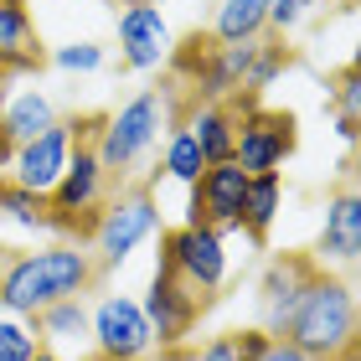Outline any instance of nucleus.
Returning a JSON list of instances; mask_svg holds the SVG:
<instances>
[{
    "label": "nucleus",
    "instance_id": "obj_1",
    "mask_svg": "<svg viewBox=\"0 0 361 361\" xmlns=\"http://www.w3.org/2000/svg\"><path fill=\"white\" fill-rule=\"evenodd\" d=\"M109 284V274L98 269V258L88 248H73V243H57V248L42 253H11V264L0 269V310L11 315H42L47 305L62 300H83Z\"/></svg>",
    "mask_w": 361,
    "mask_h": 361
},
{
    "label": "nucleus",
    "instance_id": "obj_2",
    "mask_svg": "<svg viewBox=\"0 0 361 361\" xmlns=\"http://www.w3.org/2000/svg\"><path fill=\"white\" fill-rule=\"evenodd\" d=\"M279 341H289L294 351H305L310 361H336L346 346H356V300L351 284L336 274H315L310 289L300 294V305L289 310Z\"/></svg>",
    "mask_w": 361,
    "mask_h": 361
},
{
    "label": "nucleus",
    "instance_id": "obj_3",
    "mask_svg": "<svg viewBox=\"0 0 361 361\" xmlns=\"http://www.w3.org/2000/svg\"><path fill=\"white\" fill-rule=\"evenodd\" d=\"M160 124H166V93H160V88L135 93L119 114L104 119V135H98V166H104L109 186L135 180V166L145 160V150L160 140Z\"/></svg>",
    "mask_w": 361,
    "mask_h": 361
},
{
    "label": "nucleus",
    "instance_id": "obj_4",
    "mask_svg": "<svg viewBox=\"0 0 361 361\" xmlns=\"http://www.w3.org/2000/svg\"><path fill=\"white\" fill-rule=\"evenodd\" d=\"M155 227H160V212H155V180H124V186L109 196L104 222H98V238H93L98 269L114 274L145 238L155 233Z\"/></svg>",
    "mask_w": 361,
    "mask_h": 361
},
{
    "label": "nucleus",
    "instance_id": "obj_5",
    "mask_svg": "<svg viewBox=\"0 0 361 361\" xmlns=\"http://www.w3.org/2000/svg\"><path fill=\"white\" fill-rule=\"evenodd\" d=\"M140 310H145V320H150V341H155V346H186V336L196 331V320L212 310V300H202V294L171 269V258H160Z\"/></svg>",
    "mask_w": 361,
    "mask_h": 361
},
{
    "label": "nucleus",
    "instance_id": "obj_6",
    "mask_svg": "<svg viewBox=\"0 0 361 361\" xmlns=\"http://www.w3.org/2000/svg\"><path fill=\"white\" fill-rule=\"evenodd\" d=\"M300 150V124H294L289 109H248L238 119V140H233V160L248 176H264V171H279L284 160Z\"/></svg>",
    "mask_w": 361,
    "mask_h": 361
},
{
    "label": "nucleus",
    "instance_id": "obj_7",
    "mask_svg": "<svg viewBox=\"0 0 361 361\" xmlns=\"http://www.w3.org/2000/svg\"><path fill=\"white\" fill-rule=\"evenodd\" d=\"M243 202H248V171L238 160L207 166L191 180V207H186V227H207V233H238L243 227Z\"/></svg>",
    "mask_w": 361,
    "mask_h": 361
},
{
    "label": "nucleus",
    "instance_id": "obj_8",
    "mask_svg": "<svg viewBox=\"0 0 361 361\" xmlns=\"http://www.w3.org/2000/svg\"><path fill=\"white\" fill-rule=\"evenodd\" d=\"M88 331H93V356H83V361H140L155 351L145 310L135 300H124V294H104L98 300Z\"/></svg>",
    "mask_w": 361,
    "mask_h": 361
},
{
    "label": "nucleus",
    "instance_id": "obj_9",
    "mask_svg": "<svg viewBox=\"0 0 361 361\" xmlns=\"http://www.w3.org/2000/svg\"><path fill=\"white\" fill-rule=\"evenodd\" d=\"M160 258H171V269L186 279L202 300L217 305V289L227 279V253H222L217 233H207V227H176V233H160Z\"/></svg>",
    "mask_w": 361,
    "mask_h": 361
},
{
    "label": "nucleus",
    "instance_id": "obj_10",
    "mask_svg": "<svg viewBox=\"0 0 361 361\" xmlns=\"http://www.w3.org/2000/svg\"><path fill=\"white\" fill-rule=\"evenodd\" d=\"M325 264L315 253H300V248H289V253H279L274 264L264 269V279H258V310H264V331L279 336L284 331V320H289V310L300 305V294L310 289V279H315Z\"/></svg>",
    "mask_w": 361,
    "mask_h": 361
},
{
    "label": "nucleus",
    "instance_id": "obj_11",
    "mask_svg": "<svg viewBox=\"0 0 361 361\" xmlns=\"http://www.w3.org/2000/svg\"><path fill=\"white\" fill-rule=\"evenodd\" d=\"M320 253L336 264H356L361 253V196H356V155L341 160V191L325 202V227H320Z\"/></svg>",
    "mask_w": 361,
    "mask_h": 361
},
{
    "label": "nucleus",
    "instance_id": "obj_12",
    "mask_svg": "<svg viewBox=\"0 0 361 361\" xmlns=\"http://www.w3.org/2000/svg\"><path fill=\"white\" fill-rule=\"evenodd\" d=\"M68 155H73V140H68V119H57L52 129H42L37 140L16 145V160H11V180L26 191L47 196L62 180V171H68Z\"/></svg>",
    "mask_w": 361,
    "mask_h": 361
},
{
    "label": "nucleus",
    "instance_id": "obj_13",
    "mask_svg": "<svg viewBox=\"0 0 361 361\" xmlns=\"http://www.w3.org/2000/svg\"><path fill=\"white\" fill-rule=\"evenodd\" d=\"M171 26L155 6H124L119 11V62L135 73H150L171 57Z\"/></svg>",
    "mask_w": 361,
    "mask_h": 361
},
{
    "label": "nucleus",
    "instance_id": "obj_14",
    "mask_svg": "<svg viewBox=\"0 0 361 361\" xmlns=\"http://www.w3.org/2000/svg\"><path fill=\"white\" fill-rule=\"evenodd\" d=\"M0 62H6L11 78L47 68V47H42V31L31 21L26 0H0Z\"/></svg>",
    "mask_w": 361,
    "mask_h": 361
},
{
    "label": "nucleus",
    "instance_id": "obj_15",
    "mask_svg": "<svg viewBox=\"0 0 361 361\" xmlns=\"http://www.w3.org/2000/svg\"><path fill=\"white\" fill-rule=\"evenodd\" d=\"M233 57H238V88H248V93H264L284 68H294V47L284 37H274V31H264L253 42H238Z\"/></svg>",
    "mask_w": 361,
    "mask_h": 361
},
{
    "label": "nucleus",
    "instance_id": "obj_16",
    "mask_svg": "<svg viewBox=\"0 0 361 361\" xmlns=\"http://www.w3.org/2000/svg\"><path fill=\"white\" fill-rule=\"evenodd\" d=\"M191 129V140H196V150H202L207 166H222V160H233V140H238V114L227 109V104H202L186 119Z\"/></svg>",
    "mask_w": 361,
    "mask_h": 361
},
{
    "label": "nucleus",
    "instance_id": "obj_17",
    "mask_svg": "<svg viewBox=\"0 0 361 361\" xmlns=\"http://www.w3.org/2000/svg\"><path fill=\"white\" fill-rule=\"evenodd\" d=\"M279 196H284L279 171L248 176V202H243V227H238V233H248L258 248L269 243V227H274V217H279Z\"/></svg>",
    "mask_w": 361,
    "mask_h": 361
},
{
    "label": "nucleus",
    "instance_id": "obj_18",
    "mask_svg": "<svg viewBox=\"0 0 361 361\" xmlns=\"http://www.w3.org/2000/svg\"><path fill=\"white\" fill-rule=\"evenodd\" d=\"M269 31V0H222L217 6V26L212 37L222 47H238V42H253Z\"/></svg>",
    "mask_w": 361,
    "mask_h": 361
},
{
    "label": "nucleus",
    "instance_id": "obj_19",
    "mask_svg": "<svg viewBox=\"0 0 361 361\" xmlns=\"http://www.w3.org/2000/svg\"><path fill=\"white\" fill-rule=\"evenodd\" d=\"M0 124H6V135L16 140V145H26V140H37L42 129H52L57 124V109H52V98L47 93H21L16 104H6L0 109Z\"/></svg>",
    "mask_w": 361,
    "mask_h": 361
},
{
    "label": "nucleus",
    "instance_id": "obj_20",
    "mask_svg": "<svg viewBox=\"0 0 361 361\" xmlns=\"http://www.w3.org/2000/svg\"><path fill=\"white\" fill-rule=\"evenodd\" d=\"M88 331V310L83 300H62V305H47L42 315H31V336H37V346L52 351V341L62 336H83Z\"/></svg>",
    "mask_w": 361,
    "mask_h": 361
},
{
    "label": "nucleus",
    "instance_id": "obj_21",
    "mask_svg": "<svg viewBox=\"0 0 361 361\" xmlns=\"http://www.w3.org/2000/svg\"><path fill=\"white\" fill-rule=\"evenodd\" d=\"M0 217L16 227H31V233H47V196L16 186L11 176H0Z\"/></svg>",
    "mask_w": 361,
    "mask_h": 361
},
{
    "label": "nucleus",
    "instance_id": "obj_22",
    "mask_svg": "<svg viewBox=\"0 0 361 361\" xmlns=\"http://www.w3.org/2000/svg\"><path fill=\"white\" fill-rule=\"evenodd\" d=\"M160 171H166L171 180H180V186H191V180L207 171V160H202V150H196L191 129H171V135H166V160H160Z\"/></svg>",
    "mask_w": 361,
    "mask_h": 361
},
{
    "label": "nucleus",
    "instance_id": "obj_23",
    "mask_svg": "<svg viewBox=\"0 0 361 361\" xmlns=\"http://www.w3.org/2000/svg\"><path fill=\"white\" fill-rule=\"evenodd\" d=\"M331 104H336V119H356L361 124V68L346 62L336 78H331Z\"/></svg>",
    "mask_w": 361,
    "mask_h": 361
},
{
    "label": "nucleus",
    "instance_id": "obj_24",
    "mask_svg": "<svg viewBox=\"0 0 361 361\" xmlns=\"http://www.w3.org/2000/svg\"><path fill=\"white\" fill-rule=\"evenodd\" d=\"M37 351H47V346H37L31 325H21V320H0V361H31Z\"/></svg>",
    "mask_w": 361,
    "mask_h": 361
},
{
    "label": "nucleus",
    "instance_id": "obj_25",
    "mask_svg": "<svg viewBox=\"0 0 361 361\" xmlns=\"http://www.w3.org/2000/svg\"><path fill=\"white\" fill-rule=\"evenodd\" d=\"M52 62L62 73H93L98 62H104V47H98V42H73V47H57Z\"/></svg>",
    "mask_w": 361,
    "mask_h": 361
},
{
    "label": "nucleus",
    "instance_id": "obj_26",
    "mask_svg": "<svg viewBox=\"0 0 361 361\" xmlns=\"http://www.w3.org/2000/svg\"><path fill=\"white\" fill-rule=\"evenodd\" d=\"M310 6H315V0H269V31L274 37H289V31L310 16Z\"/></svg>",
    "mask_w": 361,
    "mask_h": 361
},
{
    "label": "nucleus",
    "instance_id": "obj_27",
    "mask_svg": "<svg viewBox=\"0 0 361 361\" xmlns=\"http://www.w3.org/2000/svg\"><path fill=\"white\" fill-rule=\"evenodd\" d=\"M233 341H238V361H264L274 336L264 331V325H248V331H233Z\"/></svg>",
    "mask_w": 361,
    "mask_h": 361
},
{
    "label": "nucleus",
    "instance_id": "obj_28",
    "mask_svg": "<svg viewBox=\"0 0 361 361\" xmlns=\"http://www.w3.org/2000/svg\"><path fill=\"white\" fill-rule=\"evenodd\" d=\"M191 361H238V341H233V331H222V336H212L207 346H196Z\"/></svg>",
    "mask_w": 361,
    "mask_h": 361
},
{
    "label": "nucleus",
    "instance_id": "obj_29",
    "mask_svg": "<svg viewBox=\"0 0 361 361\" xmlns=\"http://www.w3.org/2000/svg\"><path fill=\"white\" fill-rule=\"evenodd\" d=\"M264 361H310V356H305V351H294L289 341H279V336H274V341H269V351H264Z\"/></svg>",
    "mask_w": 361,
    "mask_h": 361
},
{
    "label": "nucleus",
    "instance_id": "obj_30",
    "mask_svg": "<svg viewBox=\"0 0 361 361\" xmlns=\"http://www.w3.org/2000/svg\"><path fill=\"white\" fill-rule=\"evenodd\" d=\"M196 346H155L150 356H140V361H191Z\"/></svg>",
    "mask_w": 361,
    "mask_h": 361
},
{
    "label": "nucleus",
    "instance_id": "obj_31",
    "mask_svg": "<svg viewBox=\"0 0 361 361\" xmlns=\"http://www.w3.org/2000/svg\"><path fill=\"white\" fill-rule=\"evenodd\" d=\"M11 160H16V140L6 135V124H0V171H6Z\"/></svg>",
    "mask_w": 361,
    "mask_h": 361
},
{
    "label": "nucleus",
    "instance_id": "obj_32",
    "mask_svg": "<svg viewBox=\"0 0 361 361\" xmlns=\"http://www.w3.org/2000/svg\"><path fill=\"white\" fill-rule=\"evenodd\" d=\"M6 83H11V73H6V62H0V109H6Z\"/></svg>",
    "mask_w": 361,
    "mask_h": 361
},
{
    "label": "nucleus",
    "instance_id": "obj_33",
    "mask_svg": "<svg viewBox=\"0 0 361 361\" xmlns=\"http://www.w3.org/2000/svg\"><path fill=\"white\" fill-rule=\"evenodd\" d=\"M11 253H16V248H6V243H0V269H6V264H11Z\"/></svg>",
    "mask_w": 361,
    "mask_h": 361
},
{
    "label": "nucleus",
    "instance_id": "obj_34",
    "mask_svg": "<svg viewBox=\"0 0 361 361\" xmlns=\"http://www.w3.org/2000/svg\"><path fill=\"white\" fill-rule=\"evenodd\" d=\"M31 361H57V356H52V351H37V356H31Z\"/></svg>",
    "mask_w": 361,
    "mask_h": 361
},
{
    "label": "nucleus",
    "instance_id": "obj_35",
    "mask_svg": "<svg viewBox=\"0 0 361 361\" xmlns=\"http://www.w3.org/2000/svg\"><path fill=\"white\" fill-rule=\"evenodd\" d=\"M124 6H155V0H124Z\"/></svg>",
    "mask_w": 361,
    "mask_h": 361
}]
</instances>
